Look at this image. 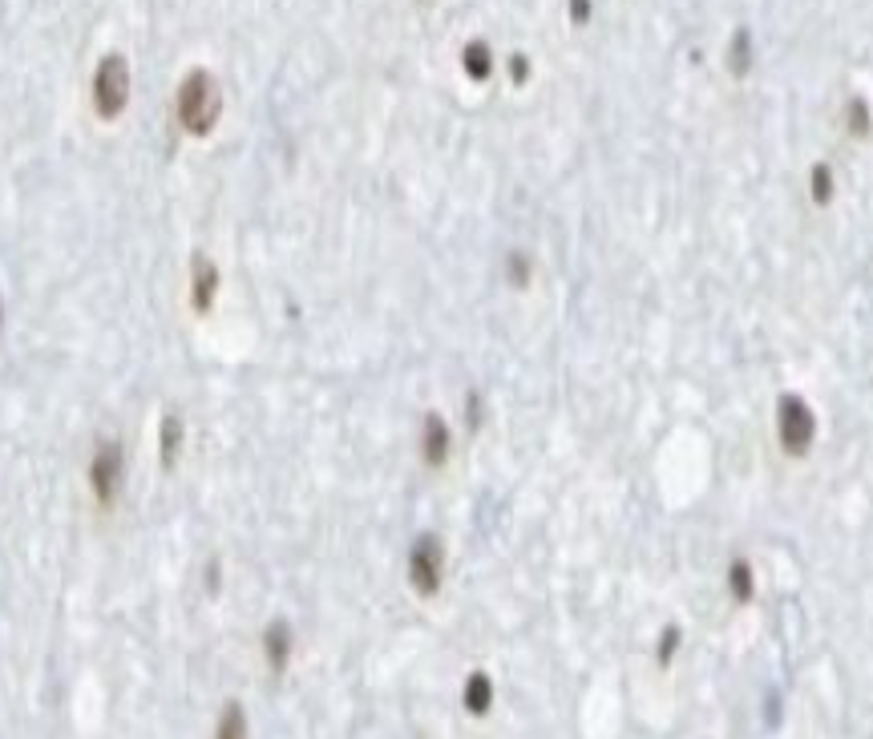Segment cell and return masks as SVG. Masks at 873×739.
Returning a JSON list of instances; mask_svg holds the SVG:
<instances>
[{
    "label": "cell",
    "instance_id": "1",
    "mask_svg": "<svg viewBox=\"0 0 873 739\" xmlns=\"http://www.w3.org/2000/svg\"><path fill=\"white\" fill-rule=\"evenodd\" d=\"M174 114H178V126H182L190 138H207V134L219 126V114H223L219 81H215L207 69H190V73L178 81Z\"/></svg>",
    "mask_w": 873,
    "mask_h": 739
},
{
    "label": "cell",
    "instance_id": "19",
    "mask_svg": "<svg viewBox=\"0 0 873 739\" xmlns=\"http://www.w3.org/2000/svg\"><path fill=\"white\" fill-rule=\"evenodd\" d=\"M570 21H574V25H587V21H591V0H570Z\"/></svg>",
    "mask_w": 873,
    "mask_h": 739
},
{
    "label": "cell",
    "instance_id": "18",
    "mask_svg": "<svg viewBox=\"0 0 873 739\" xmlns=\"http://www.w3.org/2000/svg\"><path fill=\"white\" fill-rule=\"evenodd\" d=\"M481 416H485V408H481V396H477V392H469V396H465V425H469V433H477V429H481Z\"/></svg>",
    "mask_w": 873,
    "mask_h": 739
},
{
    "label": "cell",
    "instance_id": "6",
    "mask_svg": "<svg viewBox=\"0 0 873 739\" xmlns=\"http://www.w3.org/2000/svg\"><path fill=\"white\" fill-rule=\"evenodd\" d=\"M453 453V429L441 412H425V425H421V461L429 469H441Z\"/></svg>",
    "mask_w": 873,
    "mask_h": 739
},
{
    "label": "cell",
    "instance_id": "16",
    "mask_svg": "<svg viewBox=\"0 0 873 739\" xmlns=\"http://www.w3.org/2000/svg\"><path fill=\"white\" fill-rule=\"evenodd\" d=\"M845 122H849V134H853V138H869V105H865V97H853V101H849Z\"/></svg>",
    "mask_w": 873,
    "mask_h": 739
},
{
    "label": "cell",
    "instance_id": "3",
    "mask_svg": "<svg viewBox=\"0 0 873 739\" xmlns=\"http://www.w3.org/2000/svg\"><path fill=\"white\" fill-rule=\"evenodd\" d=\"M130 101V65L122 53H106L93 69V110L97 118L114 122Z\"/></svg>",
    "mask_w": 873,
    "mask_h": 739
},
{
    "label": "cell",
    "instance_id": "22",
    "mask_svg": "<svg viewBox=\"0 0 873 739\" xmlns=\"http://www.w3.org/2000/svg\"><path fill=\"white\" fill-rule=\"evenodd\" d=\"M0 328H5V299H0Z\"/></svg>",
    "mask_w": 873,
    "mask_h": 739
},
{
    "label": "cell",
    "instance_id": "4",
    "mask_svg": "<svg viewBox=\"0 0 873 739\" xmlns=\"http://www.w3.org/2000/svg\"><path fill=\"white\" fill-rule=\"evenodd\" d=\"M776 437H781V449L789 457H805L813 449V441H817V416L793 392H785L781 400H776Z\"/></svg>",
    "mask_w": 873,
    "mask_h": 739
},
{
    "label": "cell",
    "instance_id": "5",
    "mask_svg": "<svg viewBox=\"0 0 873 739\" xmlns=\"http://www.w3.org/2000/svg\"><path fill=\"white\" fill-rule=\"evenodd\" d=\"M445 582V546L437 534H421L409 550V586L425 598H433Z\"/></svg>",
    "mask_w": 873,
    "mask_h": 739
},
{
    "label": "cell",
    "instance_id": "10",
    "mask_svg": "<svg viewBox=\"0 0 873 739\" xmlns=\"http://www.w3.org/2000/svg\"><path fill=\"white\" fill-rule=\"evenodd\" d=\"M490 707H494V683H490V675H485V671H473L465 679V711L469 715H485Z\"/></svg>",
    "mask_w": 873,
    "mask_h": 739
},
{
    "label": "cell",
    "instance_id": "9",
    "mask_svg": "<svg viewBox=\"0 0 873 739\" xmlns=\"http://www.w3.org/2000/svg\"><path fill=\"white\" fill-rule=\"evenodd\" d=\"M263 655H267V663H271L275 671L287 667V659H291V626H287V622H271V626L263 630Z\"/></svg>",
    "mask_w": 873,
    "mask_h": 739
},
{
    "label": "cell",
    "instance_id": "17",
    "mask_svg": "<svg viewBox=\"0 0 873 739\" xmlns=\"http://www.w3.org/2000/svg\"><path fill=\"white\" fill-rule=\"evenodd\" d=\"M506 279H510L514 287H526V283H530V259H526L522 251H510V255H506Z\"/></svg>",
    "mask_w": 873,
    "mask_h": 739
},
{
    "label": "cell",
    "instance_id": "12",
    "mask_svg": "<svg viewBox=\"0 0 873 739\" xmlns=\"http://www.w3.org/2000/svg\"><path fill=\"white\" fill-rule=\"evenodd\" d=\"M728 590H732L736 602H748V598H752L756 582H752V562H748V558H732V566H728Z\"/></svg>",
    "mask_w": 873,
    "mask_h": 739
},
{
    "label": "cell",
    "instance_id": "13",
    "mask_svg": "<svg viewBox=\"0 0 873 739\" xmlns=\"http://www.w3.org/2000/svg\"><path fill=\"white\" fill-rule=\"evenodd\" d=\"M215 739H247V711L239 703H227L219 723H215Z\"/></svg>",
    "mask_w": 873,
    "mask_h": 739
},
{
    "label": "cell",
    "instance_id": "21",
    "mask_svg": "<svg viewBox=\"0 0 873 739\" xmlns=\"http://www.w3.org/2000/svg\"><path fill=\"white\" fill-rule=\"evenodd\" d=\"M510 73H514V81L522 85V81L530 77V61H526V57H510Z\"/></svg>",
    "mask_w": 873,
    "mask_h": 739
},
{
    "label": "cell",
    "instance_id": "15",
    "mask_svg": "<svg viewBox=\"0 0 873 739\" xmlns=\"http://www.w3.org/2000/svg\"><path fill=\"white\" fill-rule=\"evenodd\" d=\"M833 186H837V182H833V170H829L825 162H817V166L809 170V194H813V202H817V206H829V202H833Z\"/></svg>",
    "mask_w": 873,
    "mask_h": 739
},
{
    "label": "cell",
    "instance_id": "14",
    "mask_svg": "<svg viewBox=\"0 0 873 739\" xmlns=\"http://www.w3.org/2000/svg\"><path fill=\"white\" fill-rule=\"evenodd\" d=\"M748 65H752V37H748V29H736L732 45H728V69H732V77H744Z\"/></svg>",
    "mask_w": 873,
    "mask_h": 739
},
{
    "label": "cell",
    "instance_id": "8",
    "mask_svg": "<svg viewBox=\"0 0 873 739\" xmlns=\"http://www.w3.org/2000/svg\"><path fill=\"white\" fill-rule=\"evenodd\" d=\"M182 453H186V425H182L178 412H166L162 425H158V461L166 469H174Z\"/></svg>",
    "mask_w": 873,
    "mask_h": 739
},
{
    "label": "cell",
    "instance_id": "2",
    "mask_svg": "<svg viewBox=\"0 0 873 739\" xmlns=\"http://www.w3.org/2000/svg\"><path fill=\"white\" fill-rule=\"evenodd\" d=\"M85 481H89V493L97 505H114L126 489V449L122 441L114 437H102L89 457V469H85Z\"/></svg>",
    "mask_w": 873,
    "mask_h": 739
},
{
    "label": "cell",
    "instance_id": "11",
    "mask_svg": "<svg viewBox=\"0 0 873 739\" xmlns=\"http://www.w3.org/2000/svg\"><path fill=\"white\" fill-rule=\"evenodd\" d=\"M461 69H465V77H473V81L490 77V73H494V53H490V45H485V41H469L465 53H461Z\"/></svg>",
    "mask_w": 873,
    "mask_h": 739
},
{
    "label": "cell",
    "instance_id": "7",
    "mask_svg": "<svg viewBox=\"0 0 873 739\" xmlns=\"http://www.w3.org/2000/svg\"><path fill=\"white\" fill-rule=\"evenodd\" d=\"M219 287H223L219 267L207 255H194V263H190V303H194V311H211V303L219 299Z\"/></svg>",
    "mask_w": 873,
    "mask_h": 739
},
{
    "label": "cell",
    "instance_id": "20",
    "mask_svg": "<svg viewBox=\"0 0 873 739\" xmlns=\"http://www.w3.org/2000/svg\"><path fill=\"white\" fill-rule=\"evenodd\" d=\"M675 643H679L675 626H667V635H663V647H659V659H663V663H671V651H675Z\"/></svg>",
    "mask_w": 873,
    "mask_h": 739
}]
</instances>
